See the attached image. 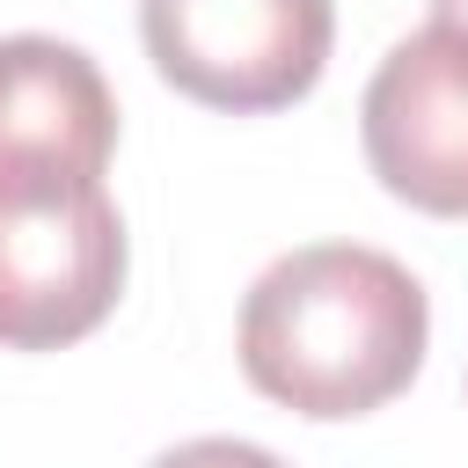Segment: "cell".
Returning <instances> with one entry per match:
<instances>
[{
  "label": "cell",
  "mask_w": 468,
  "mask_h": 468,
  "mask_svg": "<svg viewBox=\"0 0 468 468\" xmlns=\"http://www.w3.org/2000/svg\"><path fill=\"white\" fill-rule=\"evenodd\" d=\"M424 285L358 241H314L278 256L241 300V373L256 395L300 417H366L424 366Z\"/></svg>",
  "instance_id": "cell-1"
},
{
  "label": "cell",
  "mask_w": 468,
  "mask_h": 468,
  "mask_svg": "<svg viewBox=\"0 0 468 468\" xmlns=\"http://www.w3.org/2000/svg\"><path fill=\"white\" fill-rule=\"evenodd\" d=\"M124 292V219L102 183L0 168V344L58 351Z\"/></svg>",
  "instance_id": "cell-2"
},
{
  "label": "cell",
  "mask_w": 468,
  "mask_h": 468,
  "mask_svg": "<svg viewBox=\"0 0 468 468\" xmlns=\"http://www.w3.org/2000/svg\"><path fill=\"white\" fill-rule=\"evenodd\" d=\"M146 58L168 88L205 110H285L300 102L336 37L329 0H139Z\"/></svg>",
  "instance_id": "cell-3"
},
{
  "label": "cell",
  "mask_w": 468,
  "mask_h": 468,
  "mask_svg": "<svg viewBox=\"0 0 468 468\" xmlns=\"http://www.w3.org/2000/svg\"><path fill=\"white\" fill-rule=\"evenodd\" d=\"M358 132L373 176L402 205L461 219L468 212V29L424 22L417 37H402L366 80Z\"/></svg>",
  "instance_id": "cell-4"
},
{
  "label": "cell",
  "mask_w": 468,
  "mask_h": 468,
  "mask_svg": "<svg viewBox=\"0 0 468 468\" xmlns=\"http://www.w3.org/2000/svg\"><path fill=\"white\" fill-rule=\"evenodd\" d=\"M117 146V95L80 44L0 37V168H51L102 183Z\"/></svg>",
  "instance_id": "cell-5"
},
{
  "label": "cell",
  "mask_w": 468,
  "mask_h": 468,
  "mask_svg": "<svg viewBox=\"0 0 468 468\" xmlns=\"http://www.w3.org/2000/svg\"><path fill=\"white\" fill-rule=\"evenodd\" d=\"M146 468H285V461L271 446H256V439H183Z\"/></svg>",
  "instance_id": "cell-6"
},
{
  "label": "cell",
  "mask_w": 468,
  "mask_h": 468,
  "mask_svg": "<svg viewBox=\"0 0 468 468\" xmlns=\"http://www.w3.org/2000/svg\"><path fill=\"white\" fill-rule=\"evenodd\" d=\"M431 22H446V29H468V0H431Z\"/></svg>",
  "instance_id": "cell-7"
}]
</instances>
